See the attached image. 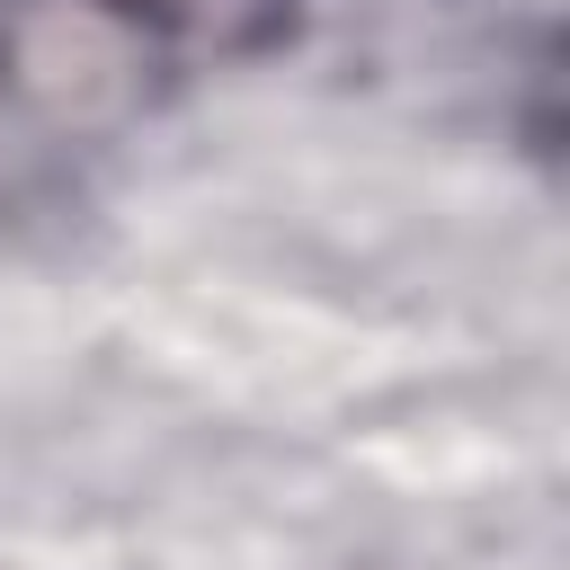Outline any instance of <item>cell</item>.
I'll return each instance as SVG.
<instances>
[{
  "mask_svg": "<svg viewBox=\"0 0 570 570\" xmlns=\"http://www.w3.org/2000/svg\"><path fill=\"white\" fill-rule=\"evenodd\" d=\"M160 62H240L267 53L303 0H107Z\"/></svg>",
  "mask_w": 570,
  "mask_h": 570,
  "instance_id": "cell-2",
  "label": "cell"
},
{
  "mask_svg": "<svg viewBox=\"0 0 570 570\" xmlns=\"http://www.w3.org/2000/svg\"><path fill=\"white\" fill-rule=\"evenodd\" d=\"M169 71L107 0H0V107L45 134H107Z\"/></svg>",
  "mask_w": 570,
  "mask_h": 570,
  "instance_id": "cell-1",
  "label": "cell"
}]
</instances>
